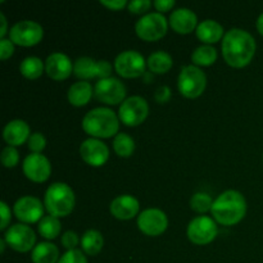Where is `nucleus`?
Returning <instances> with one entry per match:
<instances>
[{
  "label": "nucleus",
  "mask_w": 263,
  "mask_h": 263,
  "mask_svg": "<svg viewBox=\"0 0 263 263\" xmlns=\"http://www.w3.org/2000/svg\"><path fill=\"white\" fill-rule=\"evenodd\" d=\"M177 87L180 94L187 99L199 98L207 87V76L194 64L185 66L181 68L177 79Z\"/></svg>",
  "instance_id": "nucleus-5"
},
{
  "label": "nucleus",
  "mask_w": 263,
  "mask_h": 263,
  "mask_svg": "<svg viewBox=\"0 0 263 263\" xmlns=\"http://www.w3.org/2000/svg\"><path fill=\"white\" fill-rule=\"evenodd\" d=\"M0 158H2L3 166L7 167V168H13L20 162V153L14 146H5L3 149Z\"/></svg>",
  "instance_id": "nucleus-32"
},
{
  "label": "nucleus",
  "mask_w": 263,
  "mask_h": 263,
  "mask_svg": "<svg viewBox=\"0 0 263 263\" xmlns=\"http://www.w3.org/2000/svg\"><path fill=\"white\" fill-rule=\"evenodd\" d=\"M170 26L174 31L181 35H187L198 27V17L189 8H179L170 15Z\"/></svg>",
  "instance_id": "nucleus-20"
},
{
  "label": "nucleus",
  "mask_w": 263,
  "mask_h": 263,
  "mask_svg": "<svg viewBox=\"0 0 263 263\" xmlns=\"http://www.w3.org/2000/svg\"><path fill=\"white\" fill-rule=\"evenodd\" d=\"M5 246H8L7 241L4 240V238H2V239H0V252H2V253H4Z\"/></svg>",
  "instance_id": "nucleus-44"
},
{
  "label": "nucleus",
  "mask_w": 263,
  "mask_h": 263,
  "mask_svg": "<svg viewBox=\"0 0 263 263\" xmlns=\"http://www.w3.org/2000/svg\"><path fill=\"white\" fill-rule=\"evenodd\" d=\"M146 64H148V68L152 72L157 74H163L167 73L172 68L174 61H172V57L167 51L158 50L149 55V58L146 59Z\"/></svg>",
  "instance_id": "nucleus-26"
},
{
  "label": "nucleus",
  "mask_w": 263,
  "mask_h": 263,
  "mask_svg": "<svg viewBox=\"0 0 263 263\" xmlns=\"http://www.w3.org/2000/svg\"><path fill=\"white\" fill-rule=\"evenodd\" d=\"M59 249L55 244L50 241H41L36 244L31 252V261L32 263H58Z\"/></svg>",
  "instance_id": "nucleus-24"
},
{
  "label": "nucleus",
  "mask_w": 263,
  "mask_h": 263,
  "mask_svg": "<svg viewBox=\"0 0 263 263\" xmlns=\"http://www.w3.org/2000/svg\"><path fill=\"white\" fill-rule=\"evenodd\" d=\"M146 61L139 51L125 50L115 59V69L123 79H136L143 76L146 68Z\"/></svg>",
  "instance_id": "nucleus-12"
},
{
  "label": "nucleus",
  "mask_w": 263,
  "mask_h": 263,
  "mask_svg": "<svg viewBox=\"0 0 263 263\" xmlns=\"http://www.w3.org/2000/svg\"><path fill=\"white\" fill-rule=\"evenodd\" d=\"M168 21L162 13H146L135 23V32L144 41H158L167 33Z\"/></svg>",
  "instance_id": "nucleus-6"
},
{
  "label": "nucleus",
  "mask_w": 263,
  "mask_h": 263,
  "mask_svg": "<svg viewBox=\"0 0 263 263\" xmlns=\"http://www.w3.org/2000/svg\"><path fill=\"white\" fill-rule=\"evenodd\" d=\"M152 5H153V3L151 0H133V2L128 3L127 8L133 14H144L146 10L151 9Z\"/></svg>",
  "instance_id": "nucleus-36"
},
{
  "label": "nucleus",
  "mask_w": 263,
  "mask_h": 263,
  "mask_svg": "<svg viewBox=\"0 0 263 263\" xmlns=\"http://www.w3.org/2000/svg\"><path fill=\"white\" fill-rule=\"evenodd\" d=\"M58 263H87V258L82 251H80V249H72V251H67L59 258Z\"/></svg>",
  "instance_id": "nucleus-34"
},
{
  "label": "nucleus",
  "mask_w": 263,
  "mask_h": 263,
  "mask_svg": "<svg viewBox=\"0 0 263 263\" xmlns=\"http://www.w3.org/2000/svg\"><path fill=\"white\" fill-rule=\"evenodd\" d=\"M76 204V197L66 182H54L46 189L44 195V205L49 215L54 217H66L71 215Z\"/></svg>",
  "instance_id": "nucleus-4"
},
{
  "label": "nucleus",
  "mask_w": 263,
  "mask_h": 263,
  "mask_svg": "<svg viewBox=\"0 0 263 263\" xmlns=\"http://www.w3.org/2000/svg\"><path fill=\"white\" fill-rule=\"evenodd\" d=\"M14 53V44L10 41V39H2L0 40V59L7 61L8 58Z\"/></svg>",
  "instance_id": "nucleus-37"
},
{
  "label": "nucleus",
  "mask_w": 263,
  "mask_h": 263,
  "mask_svg": "<svg viewBox=\"0 0 263 263\" xmlns=\"http://www.w3.org/2000/svg\"><path fill=\"white\" fill-rule=\"evenodd\" d=\"M247 200L238 190H226L215 199L211 213L213 220L223 226H234L247 215Z\"/></svg>",
  "instance_id": "nucleus-2"
},
{
  "label": "nucleus",
  "mask_w": 263,
  "mask_h": 263,
  "mask_svg": "<svg viewBox=\"0 0 263 263\" xmlns=\"http://www.w3.org/2000/svg\"><path fill=\"white\" fill-rule=\"evenodd\" d=\"M13 212L17 220L26 225L40 222L44 217V203L32 195H25L14 203Z\"/></svg>",
  "instance_id": "nucleus-15"
},
{
  "label": "nucleus",
  "mask_w": 263,
  "mask_h": 263,
  "mask_svg": "<svg viewBox=\"0 0 263 263\" xmlns=\"http://www.w3.org/2000/svg\"><path fill=\"white\" fill-rule=\"evenodd\" d=\"M30 126L23 120H13L5 125L3 130V138L8 146H18L25 144L30 139Z\"/></svg>",
  "instance_id": "nucleus-21"
},
{
  "label": "nucleus",
  "mask_w": 263,
  "mask_h": 263,
  "mask_svg": "<svg viewBox=\"0 0 263 263\" xmlns=\"http://www.w3.org/2000/svg\"><path fill=\"white\" fill-rule=\"evenodd\" d=\"M171 89L168 86H159L158 89L156 90V94H154V99H156L157 103L159 104H164V103L170 102L171 99Z\"/></svg>",
  "instance_id": "nucleus-38"
},
{
  "label": "nucleus",
  "mask_w": 263,
  "mask_h": 263,
  "mask_svg": "<svg viewBox=\"0 0 263 263\" xmlns=\"http://www.w3.org/2000/svg\"><path fill=\"white\" fill-rule=\"evenodd\" d=\"M149 115V104L143 97L134 95L127 98L118 109V118L123 125L135 127L141 125Z\"/></svg>",
  "instance_id": "nucleus-8"
},
{
  "label": "nucleus",
  "mask_w": 263,
  "mask_h": 263,
  "mask_svg": "<svg viewBox=\"0 0 263 263\" xmlns=\"http://www.w3.org/2000/svg\"><path fill=\"white\" fill-rule=\"evenodd\" d=\"M126 90L125 84L117 77H108V79L98 80L94 86V97L99 102L105 103L108 105L122 104L125 102Z\"/></svg>",
  "instance_id": "nucleus-10"
},
{
  "label": "nucleus",
  "mask_w": 263,
  "mask_h": 263,
  "mask_svg": "<svg viewBox=\"0 0 263 263\" xmlns=\"http://www.w3.org/2000/svg\"><path fill=\"white\" fill-rule=\"evenodd\" d=\"M195 33H197V37L204 43V45L217 43L225 36L223 27L215 20H205L200 22L195 30Z\"/></svg>",
  "instance_id": "nucleus-22"
},
{
  "label": "nucleus",
  "mask_w": 263,
  "mask_h": 263,
  "mask_svg": "<svg viewBox=\"0 0 263 263\" xmlns=\"http://www.w3.org/2000/svg\"><path fill=\"white\" fill-rule=\"evenodd\" d=\"M61 243L67 251H72V249H76V247L79 246V244H81V240H80L77 233H74V231L72 230H68L62 235Z\"/></svg>",
  "instance_id": "nucleus-35"
},
{
  "label": "nucleus",
  "mask_w": 263,
  "mask_h": 263,
  "mask_svg": "<svg viewBox=\"0 0 263 263\" xmlns=\"http://www.w3.org/2000/svg\"><path fill=\"white\" fill-rule=\"evenodd\" d=\"M44 28L40 23L35 21L25 20L17 22L12 26L9 30V39L14 45L25 46H35L43 40Z\"/></svg>",
  "instance_id": "nucleus-7"
},
{
  "label": "nucleus",
  "mask_w": 263,
  "mask_h": 263,
  "mask_svg": "<svg viewBox=\"0 0 263 263\" xmlns=\"http://www.w3.org/2000/svg\"><path fill=\"white\" fill-rule=\"evenodd\" d=\"M82 130L95 139L112 138L120 130V118L109 108H94L82 118Z\"/></svg>",
  "instance_id": "nucleus-3"
},
{
  "label": "nucleus",
  "mask_w": 263,
  "mask_h": 263,
  "mask_svg": "<svg viewBox=\"0 0 263 263\" xmlns=\"http://www.w3.org/2000/svg\"><path fill=\"white\" fill-rule=\"evenodd\" d=\"M217 61V50L212 45H200L192 53V62L197 67H210Z\"/></svg>",
  "instance_id": "nucleus-28"
},
{
  "label": "nucleus",
  "mask_w": 263,
  "mask_h": 263,
  "mask_svg": "<svg viewBox=\"0 0 263 263\" xmlns=\"http://www.w3.org/2000/svg\"><path fill=\"white\" fill-rule=\"evenodd\" d=\"M218 233L217 223L208 216H199L193 218L187 225V238L197 246H207L212 243Z\"/></svg>",
  "instance_id": "nucleus-13"
},
{
  "label": "nucleus",
  "mask_w": 263,
  "mask_h": 263,
  "mask_svg": "<svg viewBox=\"0 0 263 263\" xmlns=\"http://www.w3.org/2000/svg\"><path fill=\"white\" fill-rule=\"evenodd\" d=\"M222 57L226 63L234 68L247 67L253 59L257 44L253 36L241 28H231L222 39Z\"/></svg>",
  "instance_id": "nucleus-1"
},
{
  "label": "nucleus",
  "mask_w": 263,
  "mask_h": 263,
  "mask_svg": "<svg viewBox=\"0 0 263 263\" xmlns=\"http://www.w3.org/2000/svg\"><path fill=\"white\" fill-rule=\"evenodd\" d=\"M45 72L51 80L63 81L73 72V64L67 54L55 51L51 53L45 61Z\"/></svg>",
  "instance_id": "nucleus-18"
},
{
  "label": "nucleus",
  "mask_w": 263,
  "mask_h": 263,
  "mask_svg": "<svg viewBox=\"0 0 263 263\" xmlns=\"http://www.w3.org/2000/svg\"><path fill=\"white\" fill-rule=\"evenodd\" d=\"M22 170L25 176L33 182H45L50 177V161L41 153H31L23 159Z\"/></svg>",
  "instance_id": "nucleus-16"
},
{
  "label": "nucleus",
  "mask_w": 263,
  "mask_h": 263,
  "mask_svg": "<svg viewBox=\"0 0 263 263\" xmlns=\"http://www.w3.org/2000/svg\"><path fill=\"white\" fill-rule=\"evenodd\" d=\"M92 94H94V89L90 82L79 81L71 85L67 92V98H68L69 104L73 107H85L91 100Z\"/></svg>",
  "instance_id": "nucleus-23"
},
{
  "label": "nucleus",
  "mask_w": 263,
  "mask_h": 263,
  "mask_svg": "<svg viewBox=\"0 0 263 263\" xmlns=\"http://www.w3.org/2000/svg\"><path fill=\"white\" fill-rule=\"evenodd\" d=\"M138 228L146 236H159L168 228V218L162 210L148 208L139 213Z\"/></svg>",
  "instance_id": "nucleus-14"
},
{
  "label": "nucleus",
  "mask_w": 263,
  "mask_h": 263,
  "mask_svg": "<svg viewBox=\"0 0 263 263\" xmlns=\"http://www.w3.org/2000/svg\"><path fill=\"white\" fill-rule=\"evenodd\" d=\"M4 240L13 251L27 253L36 247V234L26 223H15L5 230Z\"/></svg>",
  "instance_id": "nucleus-11"
},
{
  "label": "nucleus",
  "mask_w": 263,
  "mask_h": 263,
  "mask_svg": "<svg viewBox=\"0 0 263 263\" xmlns=\"http://www.w3.org/2000/svg\"><path fill=\"white\" fill-rule=\"evenodd\" d=\"M61 221L58 220V217H54V216H44L43 220L39 222L37 225V231L43 238H45L46 240H53L57 236H59L61 234Z\"/></svg>",
  "instance_id": "nucleus-29"
},
{
  "label": "nucleus",
  "mask_w": 263,
  "mask_h": 263,
  "mask_svg": "<svg viewBox=\"0 0 263 263\" xmlns=\"http://www.w3.org/2000/svg\"><path fill=\"white\" fill-rule=\"evenodd\" d=\"M100 4L110 10H121L128 5V3L126 0H100Z\"/></svg>",
  "instance_id": "nucleus-40"
},
{
  "label": "nucleus",
  "mask_w": 263,
  "mask_h": 263,
  "mask_svg": "<svg viewBox=\"0 0 263 263\" xmlns=\"http://www.w3.org/2000/svg\"><path fill=\"white\" fill-rule=\"evenodd\" d=\"M139 210H140V203L135 197L130 194L118 195L109 204L110 215L121 221L131 220L138 216Z\"/></svg>",
  "instance_id": "nucleus-19"
},
{
  "label": "nucleus",
  "mask_w": 263,
  "mask_h": 263,
  "mask_svg": "<svg viewBox=\"0 0 263 263\" xmlns=\"http://www.w3.org/2000/svg\"><path fill=\"white\" fill-rule=\"evenodd\" d=\"M27 144H28V149H30L32 153H41L46 146V139L45 136H44V134L33 133L31 134Z\"/></svg>",
  "instance_id": "nucleus-33"
},
{
  "label": "nucleus",
  "mask_w": 263,
  "mask_h": 263,
  "mask_svg": "<svg viewBox=\"0 0 263 263\" xmlns=\"http://www.w3.org/2000/svg\"><path fill=\"white\" fill-rule=\"evenodd\" d=\"M215 200L211 198L210 194L207 193H195L194 195L190 199V207H192L193 211L198 213H205L208 211L212 210V205Z\"/></svg>",
  "instance_id": "nucleus-31"
},
{
  "label": "nucleus",
  "mask_w": 263,
  "mask_h": 263,
  "mask_svg": "<svg viewBox=\"0 0 263 263\" xmlns=\"http://www.w3.org/2000/svg\"><path fill=\"white\" fill-rule=\"evenodd\" d=\"M113 151L118 157L128 158L135 152V140L128 134L118 133L113 139Z\"/></svg>",
  "instance_id": "nucleus-30"
},
{
  "label": "nucleus",
  "mask_w": 263,
  "mask_h": 263,
  "mask_svg": "<svg viewBox=\"0 0 263 263\" xmlns=\"http://www.w3.org/2000/svg\"><path fill=\"white\" fill-rule=\"evenodd\" d=\"M256 27H257V30H258V32L263 36V13L262 14H259V17L257 18Z\"/></svg>",
  "instance_id": "nucleus-43"
},
{
  "label": "nucleus",
  "mask_w": 263,
  "mask_h": 263,
  "mask_svg": "<svg viewBox=\"0 0 263 263\" xmlns=\"http://www.w3.org/2000/svg\"><path fill=\"white\" fill-rule=\"evenodd\" d=\"M153 5L158 10V13H164L167 10H171L175 7V2L174 0H156Z\"/></svg>",
  "instance_id": "nucleus-41"
},
{
  "label": "nucleus",
  "mask_w": 263,
  "mask_h": 263,
  "mask_svg": "<svg viewBox=\"0 0 263 263\" xmlns=\"http://www.w3.org/2000/svg\"><path fill=\"white\" fill-rule=\"evenodd\" d=\"M80 156L82 161L91 167H102L109 158V148L100 139H86L80 145Z\"/></svg>",
  "instance_id": "nucleus-17"
},
{
  "label": "nucleus",
  "mask_w": 263,
  "mask_h": 263,
  "mask_svg": "<svg viewBox=\"0 0 263 263\" xmlns=\"http://www.w3.org/2000/svg\"><path fill=\"white\" fill-rule=\"evenodd\" d=\"M45 69V64L37 57H26L20 64V72L23 77L28 80H36L41 77Z\"/></svg>",
  "instance_id": "nucleus-27"
},
{
  "label": "nucleus",
  "mask_w": 263,
  "mask_h": 263,
  "mask_svg": "<svg viewBox=\"0 0 263 263\" xmlns=\"http://www.w3.org/2000/svg\"><path fill=\"white\" fill-rule=\"evenodd\" d=\"M104 247V238L98 230H87L81 238V249L87 256H97Z\"/></svg>",
  "instance_id": "nucleus-25"
},
{
  "label": "nucleus",
  "mask_w": 263,
  "mask_h": 263,
  "mask_svg": "<svg viewBox=\"0 0 263 263\" xmlns=\"http://www.w3.org/2000/svg\"><path fill=\"white\" fill-rule=\"evenodd\" d=\"M0 22H2V28H0V39H5V35L8 32V22L5 18L4 13H0Z\"/></svg>",
  "instance_id": "nucleus-42"
},
{
  "label": "nucleus",
  "mask_w": 263,
  "mask_h": 263,
  "mask_svg": "<svg viewBox=\"0 0 263 263\" xmlns=\"http://www.w3.org/2000/svg\"><path fill=\"white\" fill-rule=\"evenodd\" d=\"M112 64L108 61H95L90 57H80L73 63V74L81 79V81L112 77Z\"/></svg>",
  "instance_id": "nucleus-9"
},
{
  "label": "nucleus",
  "mask_w": 263,
  "mask_h": 263,
  "mask_svg": "<svg viewBox=\"0 0 263 263\" xmlns=\"http://www.w3.org/2000/svg\"><path fill=\"white\" fill-rule=\"evenodd\" d=\"M0 215H2V223H0V230L4 231L8 228V225L10 223V217H12V213H10V208L8 207V204L5 202H0Z\"/></svg>",
  "instance_id": "nucleus-39"
}]
</instances>
